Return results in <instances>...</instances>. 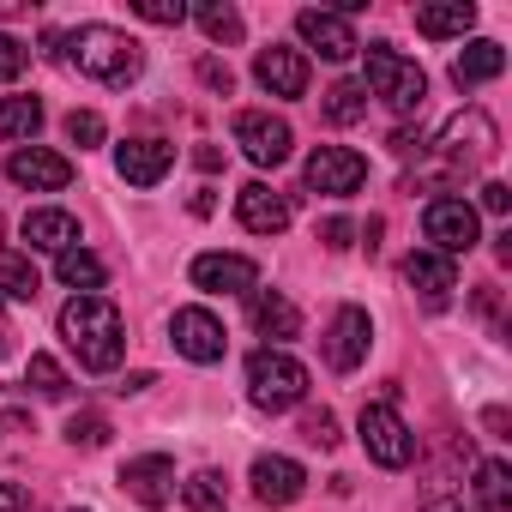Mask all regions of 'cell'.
Returning <instances> with one entry per match:
<instances>
[{"label":"cell","mask_w":512,"mask_h":512,"mask_svg":"<svg viewBox=\"0 0 512 512\" xmlns=\"http://www.w3.org/2000/svg\"><path fill=\"white\" fill-rule=\"evenodd\" d=\"M61 338L79 356V368H91V374H115L127 356V326L109 296H73L61 308Z\"/></svg>","instance_id":"cell-1"},{"label":"cell","mask_w":512,"mask_h":512,"mask_svg":"<svg viewBox=\"0 0 512 512\" xmlns=\"http://www.w3.org/2000/svg\"><path fill=\"white\" fill-rule=\"evenodd\" d=\"M61 61H67L79 79L109 85V91H121V85H133V79L145 73V49H139V37L115 31V25H79V31L67 37Z\"/></svg>","instance_id":"cell-2"},{"label":"cell","mask_w":512,"mask_h":512,"mask_svg":"<svg viewBox=\"0 0 512 512\" xmlns=\"http://www.w3.org/2000/svg\"><path fill=\"white\" fill-rule=\"evenodd\" d=\"M362 55H368V79H362V91L380 97L392 115H416V109L428 103V73H422L410 55H398L392 43H368Z\"/></svg>","instance_id":"cell-3"},{"label":"cell","mask_w":512,"mask_h":512,"mask_svg":"<svg viewBox=\"0 0 512 512\" xmlns=\"http://www.w3.org/2000/svg\"><path fill=\"white\" fill-rule=\"evenodd\" d=\"M247 398H253V410L284 416L308 398V368L290 350H253L247 356Z\"/></svg>","instance_id":"cell-4"},{"label":"cell","mask_w":512,"mask_h":512,"mask_svg":"<svg viewBox=\"0 0 512 512\" xmlns=\"http://www.w3.org/2000/svg\"><path fill=\"white\" fill-rule=\"evenodd\" d=\"M356 434H362V452H368L380 470H404V464L416 458V434H410V422H404L392 404H362Z\"/></svg>","instance_id":"cell-5"},{"label":"cell","mask_w":512,"mask_h":512,"mask_svg":"<svg viewBox=\"0 0 512 512\" xmlns=\"http://www.w3.org/2000/svg\"><path fill=\"white\" fill-rule=\"evenodd\" d=\"M422 235L434 241V253L458 260V253H470V247L482 241V217H476V205H470V199L440 193V199H428V211H422Z\"/></svg>","instance_id":"cell-6"},{"label":"cell","mask_w":512,"mask_h":512,"mask_svg":"<svg viewBox=\"0 0 512 512\" xmlns=\"http://www.w3.org/2000/svg\"><path fill=\"white\" fill-rule=\"evenodd\" d=\"M235 145L247 151V163L278 169V163L296 151V133H290V121L272 115V109H241V115H235Z\"/></svg>","instance_id":"cell-7"},{"label":"cell","mask_w":512,"mask_h":512,"mask_svg":"<svg viewBox=\"0 0 512 512\" xmlns=\"http://www.w3.org/2000/svg\"><path fill=\"white\" fill-rule=\"evenodd\" d=\"M368 344H374V320L362 308H338L320 332V356H326L332 374H356L368 362Z\"/></svg>","instance_id":"cell-8"},{"label":"cell","mask_w":512,"mask_h":512,"mask_svg":"<svg viewBox=\"0 0 512 512\" xmlns=\"http://www.w3.org/2000/svg\"><path fill=\"white\" fill-rule=\"evenodd\" d=\"M440 157L446 163H464V169H476V163H488L494 157V145H500V133H494V121L482 115V109H458L446 127H440Z\"/></svg>","instance_id":"cell-9"},{"label":"cell","mask_w":512,"mask_h":512,"mask_svg":"<svg viewBox=\"0 0 512 512\" xmlns=\"http://www.w3.org/2000/svg\"><path fill=\"white\" fill-rule=\"evenodd\" d=\"M302 175H308L314 193H326V199H350V193H362V181H368V157L350 151V145H320V151L308 157Z\"/></svg>","instance_id":"cell-10"},{"label":"cell","mask_w":512,"mask_h":512,"mask_svg":"<svg viewBox=\"0 0 512 512\" xmlns=\"http://www.w3.org/2000/svg\"><path fill=\"white\" fill-rule=\"evenodd\" d=\"M187 278L205 296H253L260 290V266H253L247 253H199Z\"/></svg>","instance_id":"cell-11"},{"label":"cell","mask_w":512,"mask_h":512,"mask_svg":"<svg viewBox=\"0 0 512 512\" xmlns=\"http://www.w3.org/2000/svg\"><path fill=\"white\" fill-rule=\"evenodd\" d=\"M169 338H175V350H181L187 362H199V368L223 362V350H229V338H223V320H217L211 308H175V320H169Z\"/></svg>","instance_id":"cell-12"},{"label":"cell","mask_w":512,"mask_h":512,"mask_svg":"<svg viewBox=\"0 0 512 512\" xmlns=\"http://www.w3.org/2000/svg\"><path fill=\"white\" fill-rule=\"evenodd\" d=\"M296 37H302L308 49H320V61H350V55H362L350 19L332 13V7H302V13H296Z\"/></svg>","instance_id":"cell-13"},{"label":"cell","mask_w":512,"mask_h":512,"mask_svg":"<svg viewBox=\"0 0 512 512\" xmlns=\"http://www.w3.org/2000/svg\"><path fill=\"white\" fill-rule=\"evenodd\" d=\"M235 217H241V229H253V235H284L290 217H296V205H290V193H278L272 181H247V187L235 193Z\"/></svg>","instance_id":"cell-14"},{"label":"cell","mask_w":512,"mask_h":512,"mask_svg":"<svg viewBox=\"0 0 512 512\" xmlns=\"http://www.w3.org/2000/svg\"><path fill=\"white\" fill-rule=\"evenodd\" d=\"M121 488L145 506V512H163L175 500V458L169 452H145V458H127L121 470Z\"/></svg>","instance_id":"cell-15"},{"label":"cell","mask_w":512,"mask_h":512,"mask_svg":"<svg viewBox=\"0 0 512 512\" xmlns=\"http://www.w3.org/2000/svg\"><path fill=\"white\" fill-rule=\"evenodd\" d=\"M7 175H13V187L61 193V187L73 181V163H67L61 151H49V145H19V151H13V163H7Z\"/></svg>","instance_id":"cell-16"},{"label":"cell","mask_w":512,"mask_h":512,"mask_svg":"<svg viewBox=\"0 0 512 512\" xmlns=\"http://www.w3.org/2000/svg\"><path fill=\"white\" fill-rule=\"evenodd\" d=\"M253 79H260L272 97H308V55L290 49V43H272L253 61Z\"/></svg>","instance_id":"cell-17"},{"label":"cell","mask_w":512,"mask_h":512,"mask_svg":"<svg viewBox=\"0 0 512 512\" xmlns=\"http://www.w3.org/2000/svg\"><path fill=\"white\" fill-rule=\"evenodd\" d=\"M115 169L133 187H157L175 169V145L169 139H127V145H115Z\"/></svg>","instance_id":"cell-18"},{"label":"cell","mask_w":512,"mask_h":512,"mask_svg":"<svg viewBox=\"0 0 512 512\" xmlns=\"http://www.w3.org/2000/svg\"><path fill=\"white\" fill-rule=\"evenodd\" d=\"M302 488H308V470L296 458H284V452L253 458V494L266 506H290V500H302Z\"/></svg>","instance_id":"cell-19"},{"label":"cell","mask_w":512,"mask_h":512,"mask_svg":"<svg viewBox=\"0 0 512 512\" xmlns=\"http://www.w3.org/2000/svg\"><path fill=\"white\" fill-rule=\"evenodd\" d=\"M253 332H260V338H272L266 350H284V344L302 332V314H296V302H290L284 290H253Z\"/></svg>","instance_id":"cell-20"},{"label":"cell","mask_w":512,"mask_h":512,"mask_svg":"<svg viewBox=\"0 0 512 512\" xmlns=\"http://www.w3.org/2000/svg\"><path fill=\"white\" fill-rule=\"evenodd\" d=\"M25 241L37 247V253H67V247H79V217L73 211H61V205H37V211H25Z\"/></svg>","instance_id":"cell-21"},{"label":"cell","mask_w":512,"mask_h":512,"mask_svg":"<svg viewBox=\"0 0 512 512\" xmlns=\"http://www.w3.org/2000/svg\"><path fill=\"white\" fill-rule=\"evenodd\" d=\"M404 284L410 290H422L434 308L458 290V266L446 260V253H434V247H422V253H410V260H404Z\"/></svg>","instance_id":"cell-22"},{"label":"cell","mask_w":512,"mask_h":512,"mask_svg":"<svg viewBox=\"0 0 512 512\" xmlns=\"http://www.w3.org/2000/svg\"><path fill=\"white\" fill-rule=\"evenodd\" d=\"M500 73H506V49H500L494 37H476V43L452 61V85H458V91L488 85V79H500Z\"/></svg>","instance_id":"cell-23"},{"label":"cell","mask_w":512,"mask_h":512,"mask_svg":"<svg viewBox=\"0 0 512 512\" xmlns=\"http://www.w3.org/2000/svg\"><path fill=\"white\" fill-rule=\"evenodd\" d=\"M470 25H476V7H470V0H428V7H416V31L434 37V43L464 37Z\"/></svg>","instance_id":"cell-24"},{"label":"cell","mask_w":512,"mask_h":512,"mask_svg":"<svg viewBox=\"0 0 512 512\" xmlns=\"http://www.w3.org/2000/svg\"><path fill=\"white\" fill-rule=\"evenodd\" d=\"M55 278H61L73 296H97L103 278H109V266L97 260L91 247H67V253H55Z\"/></svg>","instance_id":"cell-25"},{"label":"cell","mask_w":512,"mask_h":512,"mask_svg":"<svg viewBox=\"0 0 512 512\" xmlns=\"http://www.w3.org/2000/svg\"><path fill=\"white\" fill-rule=\"evenodd\" d=\"M464 488L476 494L482 512H506L512 506V464L506 458H482L476 464V482H464Z\"/></svg>","instance_id":"cell-26"},{"label":"cell","mask_w":512,"mask_h":512,"mask_svg":"<svg viewBox=\"0 0 512 512\" xmlns=\"http://www.w3.org/2000/svg\"><path fill=\"white\" fill-rule=\"evenodd\" d=\"M223 500H229V476L223 470H193L181 482V506L187 512H223Z\"/></svg>","instance_id":"cell-27"},{"label":"cell","mask_w":512,"mask_h":512,"mask_svg":"<svg viewBox=\"0 0 512 512\" xmlns=\"http://www.w3.org/2000/svg\"><path fill=\"white\" fill-rule=\"evenodd\" d=\"M37 266L25 260V253H0V296L7 302H37Z\"/></svg>","instance_id":"cell-28"},{"label":"cell","mask_w":512,"mask_h":512,"mask_svg":"<svg viewBox=\"0 0 512 512\" xmlns=\"http://www.w3.org/2000/svg\"><path fill=\"white\" fill-rule=\"evenodd\" d=\"M193 19H199V31L211 43H241L247 37V25H241V13L229 7V0H205V7H193Z\"/></svg>","instance_id":"cell-29"},{"label":"cell","mask_w":512,"mask_h":512,"mask_svg":"<svg viewBox=\"0 0 512 512\" xmlns=\"http://www.w3.org/2000/svg\"><path fill=\"white\" fill-rule=\"evenodd\" d=\"M362 115H368V91H362L356 79H338V85L326 91V121H332V127H356Z\"/></svg>","instance_id":"cell-30"},{"label":"cell","mask_w":512,"mask_h":512,"mask_svg":"<svg viewBox=\"0 0 512 512\" xmlns=\"http://www.w3.org/2000/svg\"><path fill=\"white\" fill-rule=\"evenodd\" d=\"M37 127H43L37 97H7L0 103V139H37Z\"/></svg>","instance_id":"cell-31"},{"label":"cell","mask_w":512,"mask_h":512,"mask_svg":"<svg viewBox=\"0 0 512 512\" xmlns=\"http://www.w3.org/2000/svg\"><path fill=\"white\" fill-rule=\"evenodd\" d=\"M25 380L37 386V398H67V392H73V386H67V368H61L55 356H43V350L31 356V374H25Z\"/></svg>","instance_id":"cell-32"},{"label":"cell","mask_w":512,"mask_h":512,"mask_svg":"<svg viewBox=\"0 0 512 512\" xmlns=\"http://www.w3.org/2000/svg\"><path fill=\"white\" fill-rule=\"evenodd\" d=\"M109 434H115V428H109L97 410H85V416H73V422H67V440H73L79 452H103V446H109Z\"/></svg>","instance_id":"cell-33"},{"label":"cell","mask_w":512,"mask_h":512,"mask_svg":"<svg viewBox=\"0 0 512 512\" xmlns=\"http://www.w3.org/2000/svg\"><path fill=\"white\" fill-rule=\"evenodd\" d=\"M103 133H109V127H103V115H97V109H73V115H67V139H73L79 151H97V145H103Z\"/></svg>","instance_id":"cell-34"},{"label":"cell","mask_w":512,"mask_h":512,"mask_svg":"<svg viewBox=\"0 0 512 512\" xmlns=\"http://www.w3.org/2000/svg\"><path fill=\"white\" fill-rule=\"evenodd\" d=\"M302 440L320 446V452H332V446L344 440V434H338V416H332V410H308V416H302Z\"/></svg>","instance_id":"cell-35"},{"label":"cell","mask_w":512,"mask_h":512,"mask_svg":"<svg viewBox=\"0 0 512 512\" xmlns=\"http://www.w3.org/2000/svg\"><path fill=\"white\" fill-rule=\"evenodd\" d=\"M133 13H139L145 25H181V19H187L181 0H133Z\"/></svg>","instance_id":"cell-36"},{"label":"cell","mask_w":512,"mask_h":512,"mask_svg":"<svg viewBox=\"0 0 512 512\" xmlns=\"http://www.w3.org/2000/svg\"><path fill=\"white\" fill-rule=\"evenodd\" d=\"M19 73H25V43L0 31V85H13Z\"/></svg>","instance_id":"cell-37"},{"label":"cell","mask_w":512,"mask_h":512,"mask_svg":"<svg viewBox=\"0 0 512 512\" xmlns=\"http://www.w3.org/2000/svg\"><path fill=\"white\" fill-rule=\"evenodd\" d=\"M320 241L344 253V247H356V223H350V217H326V223H320Z\"/></svg>","instance_id":"cell-38"},{"label":"cell","mask_w":512,"mask_h":512,"mask_svg":"<svg viewBox=\"0 0 512 512\" xmlns=\"http://www.w3.org/2000/svg\"><path fill=\"white\" fill-rule=\"evenodd\" d=\"M199 79H205V85H211V91H223V97H229V91H235V73H229V67H223V61H217V55H205V61H199Z\"/></svg>","instance_id":"cell-39"},{"label":"cell","mask_w":512,"mask_h":512,"mask_svg":"<svg viewBox=\"0 0 512 512\" xmlns=\"http://www.w3.org/2000/svg\"><path fill=\"white\" fill-rule=\"evenodd\" d=\"M482 211L506 217V211H512V187H506V181H488V187H482Z\"/></svg>","instance_id":"cell-40"},{"label":"cell","mask_w":512,"mask_h":512,"mask_svg":"<svg viewBox=\"0 0 512 512\" xmlns=\"http://www.w3.org/2000/svg\"><path fill=\"white\" fill-rule=\"evenodd\" d=\"M0 512H25V488H13V482H0Z\"/></svg>","instance_id":"cell-41"},{"label":"cell","mask_w":512,"mask_h":512,"mask_svg":"<svg viewBox=\"0 0 512 512\" xmlns=\"http://www.w3.org/2000/svg\"><path fill=\"white\" fill-rule=\"evenodd\" d=\"M494 260H500V266L512 260V229H500V235H494Z\"/></svg>","instance_id":"cell-42"},{"label":"cell","mask_w":512,"mask_h":512,"mask_svg":"<svg viewBox=\"0 0 512 512\" xmlns=\"http://www.w3.org/2000/svg\"><path fill=\"white\" fill-rule=\"evenodd\" d=\"M7 356H13V326L0 320V362H7Z\"/></svg>","instance_id":"cell-43"},{"label":"cell","mask_w":512,"mask_h":512,"mask_svg":"<svg viewBox=\"0 0 512 512\" xmlns=\"http://www.w3.org/2000/svg\"><path fill=\"white\" fill-rule=\"evenodd\" d=\"M73 512H85V506H73Z\"/></svg>","instance_id":"cell-44"}]
</instances>
